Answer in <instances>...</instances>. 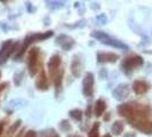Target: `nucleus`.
I'll use <instances>...</instances> for the list:
<instances>
[{
    "label": "nucleus",
    "mask_w": 152,
    "mask_h": 137,
    "mask_svg": "<svg viewBox=\"0 0 152 137\" xmlns=\"http://www.w3.org/2000/svg\"><path fill=\"white\" fill-rule=\"evenodd\" d=\"M118 114L125 118L128 123H133L140 120L152 119V107L149 104L140 102H129L122 103L117 107Z\"/></svg>",
    "instance_id": "obj_1"
},
{
    "label": "nucleus",
    "mask_w": 152,
    "mask_h": 137,
    "mask_svg": "<svg viewBox=\"0 0 152 137\" xmlns=\"http://www.w3.org/2000/svg\"><path fill=\"white\" fill-rule=\"evenodd\" d=\"M62 65V57L58 54H54L49 58L47 63V68L49 72V77L52 79V82L56 89V95L60 94L62 90V84H63V76H64V70L61 68Z\"/></svg>",
    "instance_id": "obj_2"
},
{
    "label": "nucleus",
    "mask_w": 152,
    "mask_h": 137,
    "mask_svg": "<svg viewBox=\"0 0 152 137\" xmlns=\"http://www.w3.org/2000/svg\"><path fill=\"white\" fill-rule=\"evenodd\" d=\"M143 64H144V60H143V57L141 55L130 54V55L126 56L122 60L120 68H121L122 72L126 76H132L133 72L137 68H140L141 66H143Z\"/></svg>",
    "instance_id": "obj_3"
},
{
    "label": "nucleus",
    "mask_w": 152,
    "mask_h": 137,
    "mask_svg": "<svg viewBox=\"0 0 152 137\" xmlns=\"http://www.w3.org/2000/svg\"><path fill=\"white\" fill-rule=\"evenodd\" d=\"M91 38L96 39V40H99V42H102V44H104V45L107 46H110V47L122 49V50H128L129 49V47L126 45V44H124L120 40L109 36L107 32H104V31H99V30L93 31L91 33Z\"/></svg>",
    "instance_id": "obj_4"
},
{
    "label": "nucleus",
    "mask_w": 152,
    "mask_h": 137,
    "mask_svg": "<svg viewBox=\"0 0 152 137\" xmlns=\"http://www.w3.org/2000/svg\"><path fill=\"white\" fill-rule=\"evenodd\" d=\"M54 34L53 31H47V32H41V33H33V34H30V36H28L25 40H24V42H23V45L21 46V48L18 49V52L16 54L15 56V61H17L18 58H21L24 53L26 52V48L29 47L30 45L32 44H34V42H39V41H44V40H47V39L52 38Z\"/></svg>",
    "instance_id": "obj_5"
},
{
    "label": "nucleus",
    "mask_w": 152,
    "mask_h": 137,
    "mask_svg": "<svg viewBox=\"0 0 152 137\" xmlns=\"http://www.w3.org/2000/svg\"><path fill=\"white\" fill-rule=\"evenodd\" d=\"M26 65H28V72L31 77H34L42 68L40 61V48L32 47L29 50L26 57Z\"/></svg>",
    "instance_id": "obj_6"
},
{
    "label": "nucleus",
    "mask_w": 152,
    "mask_h": 137,
    "mask_svg": "<svg viewBox=\"0 0 152 137\" xmlns=\"http://www.w3.org/2000/svg\"><path fill=\"white\" fill-rule=\"evenodd\" d=\"M17 47H18V42H14L13 40H6L0 48V64L7 61V58L15 52Z\"/></svg>",
    "instance_id": "obj_7"
},
{
    "label": "nucleus",
    "mask_w": 152,
    "mask_h": 137,
    "mask_svg": "<svg viewBox=\"0 0 152 137\" xmlns=\"http://www.w3.org/2000/svg\"><path fill=\"white\" fill-rule=\"evenodd\" d=\"M94 73L93 72H87L83 79V94L86 97H91L94 93Z\"/></svg>",
    "instance_id": "obj_8"
},
{
    "label": "nucleus",
    "mask_w": 152,
    "mask_h": 137,
    "mask_svg": "<svg viewBox=\"0 0 152 137\" xmlns=\"http://www.w3.org/2000/svg\"><path fill=\"white\" fill-rule=\"evenodd\" d=\"M55 41H56V45H58L65 52L71 50L73 48V46L76 45L75 39L72 38V37H70V36H68V34H60V36H57L56 39H55Z\"/></svg>",
    "instance_id": "obj_9"
},
{
    "label": "nucleus",
    "mask_w": 152,
    "mask_h": 137,
    "mask_svg": "<svg viewBox=\"0 0 152 137\" xmlns=\"http://www.w3.org/2000/svg\"><path fill=\"white\" fill-rule=\"evenodd\" d=\"M133 128L138 130L140 133L145 134V135H152V119H146V120H140L130 123Z\"/></svg>",
    "instance_id": "obj_10"
},
{
    "label": "nucleus",
    "mask_w": 152,
    "mask_h": 137,
    "mask_svg": "<svg viewBox=\"0 0 152 137\" xmlns=\"http://www.w3.org/2000/svg\"><path fill=\"white\" fill-rule=\"evenodd\" d=\"M83 70H84V61L79 54H76L72 57V62H71V72L76 78H80Z\"/></svg>",
    "instance_id": "obj_11"
},
{
    "label": "nucleus",
    "mask_w": 152,
    "mask_h": 137,
    "mask_svg": "<svg viewBox=\"0 0 152 137\" xmlns=\"http://www.w3.org/2000/svg\"><path fill=\"white\" fill-rule=\"evenodd\" d=\"M129 93H130V88L128 85L120 84L113 89L112 95H113V97L117 101H125V99L129 96Z\"/></svg>",
    "instance_id": "obj_12"
},
{
    "label": "nucleus",
    "mask_w": 152,
    "mask_h": 137,
    "mask_svg": "<svg viewBox=\"0 0 152 137\" xmlns=\"http://www.w3.org/2000/svg\"><path fill=\"white\" fill-rule=\"evenodd\" d=\"M48 87H49V82H48V78H47V74H46L45 70L41 68L39 71L38 78L36 80V88L38 90L45 91L48 90Z\"/></svg>",
    "instance_id": "obj_13"
},
{
    "label": "nucleus",
    "mask_w": 152,
    "mask_h": 137,
    "mask_svg": "<svg viewBox=\"0 0 152 137\" xmlns=\"http://www.w3.org/2000/svg\"><path fill=\"white\" fill-rule=\"evenodd\" d=\"M132 88L136 95H144L150 89V84L145 80H135L133 82Z\"/></svg>",
    "instance_id": "obj_14"
},
{
    "label": "nucleus",
    "mask_w": 152,
    "mask_h": 137,
    "mask_svg": "<svg viewBox=\"0 0 152 137\" xmlns=\"http://www.w3.org/2000/svg\"><path fill=\"white\" fill-rule=\"evenodd\" d=\"M96 58H97L99 63H115L119 60V56L114 53L99 52L96 54Z\"/></svg>",
    "instance_id": "obj_15"
},
{
    "label": "nucleus",
    "mask_w": 152,
    "mask_h": 137,
    "mask_svg": "<svg viewBox=\"0 0 152 137\" xmlns=\"http://www.w3.org/2000/svg\"><path fill=\"white\" fill-rule=\"evenodd\" d=\"M105 110H107V102L104 99L99 98L95 102V105H94V111H95V115L99 118L102 115H104L105 113Z\"/></svg>",
    "instance_id": "obj_16"
},
{
    "label": "nucleus",
    "mask_w": 152,
    "mask_h": 137,
    "mask_svg": "<svg viewBox=\"0 0 152 137\" xmlns=\"http://www.w3.org/2000/svg\"><path fill=\"white\" fill-rule=\"evenodd\" d=\"M124 129H125V123L120 120H117L112 123V127H111V133L115 135V136H119L124 133Z\"/></svg>",
    "instance_id": "obj_17"
},
{
    "label": "nucleus",
    "mask_w": 152,
    "mask_h": 137,
    "mask_svg": "<svg viewBox=\"0 0 152 137\" xmlns=\"http://www.w3.org/2000/svg\"><path fill=\"white\" fill-rule=\"evenodd\" d=\"M21 123H22V121L21 120H17V121H15L10 127H9V129L4 134V136L2 137H12L15 133H17V129L21 127Z\"/></svg>",
    "instance_id": "obj_18"
},
{
    "label": "nucleus",
    "mask_w": 152,
    "mask_h": 137,
    "mask_svg": "<svg viewBox=\"0 0 152 137\" xmlns=\"http://www.w3.org/2000/svg\"><path fill=\"white\" fill-rule=\"evenodd\" d=\"M83 111L79 110V109H75V110H71L69 112V115L75 120V121H81L83 120Z\"/></svg>",
    "instance_id": "obj_19"
},
{
    "label": "nucleus",
    "mask_w": 152,
    "mask_h": 137,
    "mask_svg": "<svg viewBox=\"0 0 152 137\" xmlns=\"http://www.w3.org/2000/svg\"><path fill=\"white\" fill-rule=\"evenodd\" d=\"M99 122H94L91 128L88 131V137H99Z\"/></svg>",
    "instance_id": "obj_20"
},
{
    "label": "nucleus",
    "mask_w": 152,
    "mask_h": 137,
    "mask_svg": "<svg viewBox=\"0 0 152 137\" xmlns=\"http://www.w3.org/2000/svg\"><path fill=\"white\" fill-rule=\"evenodd\" d=\"M60 129L63 131V133H69L72 130V125L70 123L69 120H62L60 122Z\"/></svg>",
    "instance_id": "obj_21"
},
{
    "label": "nucleus",
    "mask_w": 152,
    "mask_h": 137,
    "mask_svg": "<svg viewBox=\"0 0 152 137\" xmlns=\"http://www.w3.org/2000/svg\"><path fill=\"white\" fill-rule=\"evenodd\" d=\"M23 77V72H18L14 76V82H15L16 86H20L21 85V81H22Z\"/></svg>",
    "instance_id": "obj_22"
},
{
    "label": "nucleus",
    "mask_w": 152,
    "mask_h": 137,
    "mask_svg": "<svg viewBox=\"0 0 152 137\" xmlns=\"http://www.w3.org/2000/svg\"><path fill=\"white\" fill-rule=\"evenodd\" d=\"M45 136L46 137H60V135L55 131V130L53 129H49L48 131H46V134H45Z\"/></svg>",
    "instance_id": "obj_23"
},
{
    "label": "nucleus",
    "mask_w": 152,
    "mask_h": 137,
    "mask_svg": "<svg viewBox=\"0 0 152 137\" xmlns=\"http://www.w3.org/2000/svg\"><path fill=\"white\" fill-rule=\"evenodd\" d=\"M24 137H37V133H36L34 130H29V131L25 134Z\"/></svg>",
    "instance_id": "obj_24"
},
{
    "label": "nucleus",
    "mask_w": 152,
    "mask_h": 137,
    "mask_svg": "<svg viewBox=\"0 0 152 137\" xmlns=\"http://www.w3.org/2000/svg\"><path fill=\"white\" fill-rule=\"evenodd\" d=\"M91 104L87 106V110H86V117L87 118H91Z\"/></svg>",
    "instance_id": "obj_25"
},
{
    "label": "nucleus",
    "mask_w": 152,
    "mask_h": 137,
    "mask_svg": "<svg viewBox=\"0 0 152 137\" xmlns=\"http://www.w3.org/2000/svg\"><path fill=\"white\" fill-rule=\"evenodd\" d=\"M4 127H5V121H0V137L4 134Z\"/></svg>",
    "instance_id": "obj_26"
},
{
    "label": "nucleus",
    "mask_w": 152,
    "mask_h": 137,
    "mask_svg": "<svg viewBox=\"0 0 152 137\" xmlns=\"http://www.w3.org/2000/svg\"><path fill=\"white\" fill-rule=\"evenodd\" d=\"M122 137H136V133H133V131H129V133H126Z\"/></svg>",
    "instance_id": "obj_27"
},
{
    "label": "nucleus",
    "mask_w": 152,
    "mask_h": 137,
    "mask_svg": "<svg viewBox=\"0 0 152 137\" xmlns=\"http://www.w3.org/2000/svg\"><path fill=\"white\" fill-rule=\"evenodd\" d=\"M8 86H9V84H8V82H2V84L0 85V93L4 90L6 87H8Z\"/></svg>",
    "instance_id": "obj_28"
},
{
    "label": "nucleus",
    "mask_w": 152,
    "mask_h": 137,
    "mask_svg": "<svg viewBox=\"0 0 152 137\" xmlns=\"http://www.w3.org/2000/svg\"><path fill=\"white\" fill-rule=\"evenodd\" d=\"M110 119H111V115H110V113L107 112V113H105V115H104V120L107 121V120H110Z\"/></svg>",
    "instance_id": "obj_29"
},
{
    "label": "nucleus",
    "mask_w": 152,
    "mask_h": 137,
    "mask_svg": "<svg viewBox=\"0 0 152 137\" xmlns=\"http://www.w3.org/2000/svg\"><path fill=\"white\" fill-rule=\"evenodd\" d=\"M99 76L102 77V79H104V78H105V70H104V68L102 70V73H99Z\"/></svg>",
    "instance_id": "obj_30"
},
{
    "label": "nucleus",
    "mask_w": 152,
    "mask_h": 137,
    "mask_svg": "<svg viewBox=\"0 0 152 137\" xmlns=\"http://www.w3.org/2000/svg\"><path fill=\"white\" fill-rule=\"evenodd\" d=\"M23 131H24V129H21L20 131H18V134H17V136L16 137H21L23 135Z\"/></svg>",
    "instance_id": "obj_31"
},
{
    "label": "nucleus",
    "mask_w": 152,
    "mask_h": 137,
    "mask_svg": "<svg viewBox=\"0 0 152 137\" xmlns=\"http://www.w3.org/2000/svg\"><path fill=\"white\" fill-rule=\"evenodd\" d=\"M102 137H112V136H111V135H110V134H105V135H104V136H102Z\"/></svg>",
    "instance_id": "obj_32"
},
{
    "label": "nucleus",
    "mask_w": 152,
    "mask_h": 137,
    "mask_svg": "<svg viewBox=\"0 0 152 137\" xmlns=\"http://www.w3.org/2000/svg\"><path fill=\"white\" fill-rule=\"evenodd\" d=\"M69 137H80L79 135H71V136H69Z\"/></svg>",
    "instance_id": "obj_33"
},
{
    "label": "nucleus",
    "mask_w": 152,
    "mask_h": 137,
    "mask_svg": "<svg viewBox=\"0 0 152 137\" xmlns=\"http://www.w3.org/2000/svg\"><path fill=\"white\" fill-rule=\"evenodd\" d=\"M0 77H1V70H0Z\"/></svg>",
    "instance_id": "obj_34"
}]
</instances>
